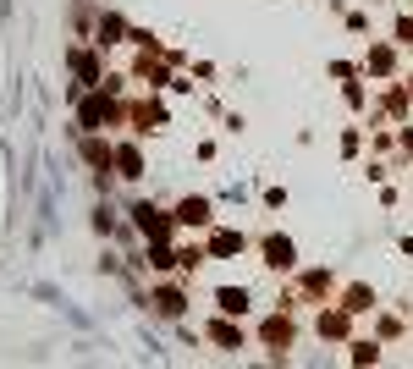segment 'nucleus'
<instances>
[{"label":"nucleus","instance_id":"0eeeda50","mask_svg":"<svg viewBox=\"0 0 413 369\" xmlns=\"http://www.w3.org/2000/svg\"><path fill=\"white\" fill-rule=\"evenodd\" d=\"M122 177H138V149H122Z\"/></svg>","mask_w":413,"mask_h":369},{"label":"nucleus","instance_id":"20e7f679","mask_svg":"<svg viewBox=\"0 0 413 369\" xmlns=\"http://www.w3.org/2000/svg\"><path fill=\"white\" fill-rule=\"evenodd\" d=\"M133 215H138V226H143V237H165V221H160V210H149V204H138Z\"/></svg>","mask_w":413,"mask_h":369},{"label":"nucleus","instance_id":"423d86ee","mask_svg":"<svg viewBox=\"0 0 413 369\" xmlns=\"http://www.w3.org/2000/svg\"><path fill=\"white\" fill-rule=\"evenodd\" d=\"M209 336H215V342H226V347H243V331H232V325H215Z\"/></svg>","mask_w":413,"mask_h":369},{"label":"nucleus","instance_id":"7ed1b4c3","mask_svg":"<svg viewBox=\"0 0 413 369\" xmlns=\"http://www.w3.org/2000/svg\"><path fill=\"white\" fill-rule=\"evenodd\" d=\"M215 303H220V314H243V309H248V293H243V287H220Z\"/></svg>","mask_w":413,"mask_h":369},{"label":"nucleus","instance_id":"f257e3e1","mask_svg":"<svg viewBox=\"0 0 413 369\" xmlns=\"http://www.w3.org/2000/svg\"><path fill=\"white\" fill-rule=\"evenodd\" d=\"M177 226H209V199H182L177 204Z\"/></svg>","mask_w":413,"mask_h":369},{"label":"nucleus","instance_id":"39448f33","mask_svg":"<svg viewBox=\"0 0 413 369\" xmlns=\"http://www.w3.org/2000/svg\"><path fill=\"white\" fill-rule=\"evenodd\" d=\"M237 248H243L237 231H215V237H209V254H237Z\"/></svg>","mask_w":413,"mask_h":369},{"label":"nucleus","instance_id":"f03ea898","mask_svg":"<svg viewBox=\"0 0 413 369\" xmlns=\"http://www.w3.org/2000/svg\"><path fill=\"white\" fill-rule=\"evenodd\" d=\"M265 265H270V270H292V243H286V237H270V243H265Z\"/></svg>","mask_w":413,"mask_h":369}]
</instances>
